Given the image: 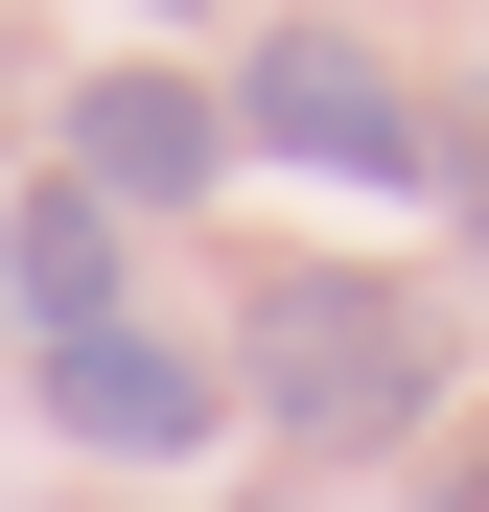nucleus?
<instances>
[{
    "mask_svg": "<svg viewBox=\"0 0 489 512\" xmlns=\"http://www.w3.org/2000/svg\"><path fill=\"white\" fill-rule=\"evenodd\" d=\"M443 512H489V443H466V466H443Z\"/></svg>",
    "mask_w": 489,
    "mask_h": 512,
    "instance_id": "6",
    "label": "nucleus"
},
{
    "mask_svg": "<svg viewBox=\"0 0 489 512\" xmlns=\"http://www.w3.org/2000/svg\"><path fill=\"white\" fill-rule=\"evenodd\" d=\"M47 419H70V443H94V466H187V443H233V373L187 350V326H70V350H47Z\"/></svg>",
    "mask_w": 489,
    "mask_h": 512,
    "instance_id": "3",
    "label": "nucleus"
},
{
    "mask_svg": "<svg viewBox=\"0 0 489 512\" xmlns=\"http://www.w3.org/2000/svg\"><path fill=\"white\" fill-rule=\"evenodd\" d=\"M70 187H94V210L233 187V94H187V70H94V94H70Z\"/></svg>",
    "mask_w": 489,
    "mask_h": 512,
    "instance_id": "4",
    "label": "nucleus"
},
{
    "mask_svg": "<svg viewBox=\"0 0 489 512\" xmlns=\"http://www.w3.org/2000/svg\"><path fill=\"white\" fill-rule=\"evenodd\" d=\"M140 24H187V0H140Z\"/></svg>",
    "mask_w": 489,
    "mask_h": 512,
    "instance_id": "7",
    "label": "nucleus"
},
{
    "mask_svg": "<svg viewBox=\"0 0 489 512\" xmlns=\"http://www.w3.org/2000/svg\"><path fill=\"white\" fill-rule=\"evenodd\" d=\"M233 396L280 419V443H420L443 419V303L420 280H257V326H233Z\"/></svg>",
    "mask_w": 489,
    "mask_h": 512,
    "instance_id": "1",
    "label": "nucleus"
},
{
    "mask_svg": "<svg viewBox=\"0 0 489 512\" xmlns=\"http://www.w3.org/2000/svg\"><path fill=\"white\" fill-rule=\"evenodd\" d=\"M233 140L303 163V187H420V94H396L350 24H280L257 70H233Z\"/></svg>",
    "mask_w": 489,
    "mask_h": 512,
    "instance_id": "2",
    "label": "nucleus"
},
{
    "mask_svg": "<svg viewBox=\"0 0 489 512\" xmlns=\"http://www.w3.org/2000/svg\"><path fill=\"white\" fill-rule=\"evenodd\" d=\"M0 303H24L47 350L117 326V210H94V187H0Z\"/></svg>",
    "mask_w": 489,
    "mask_h": 512,
    "instance_id": "5",
    "label": "nucleus"
}]
</instances>
